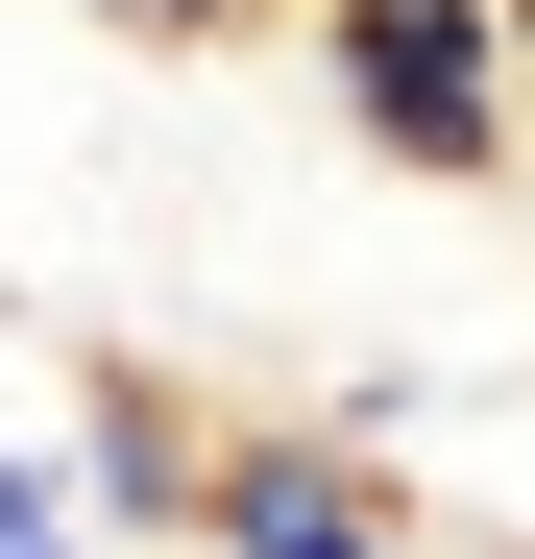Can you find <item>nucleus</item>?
<instances>
[{"instance_id":"1","label":"nucleus","mask_w":535,"mask_h":559,"mask_svg":"<svg viewBox=\"0 0 535 559\" xmlns=\"http://www.w3.org/2000/svg\"><path fill=\"white\" fill-rule=\"evenodd\" d=\"M317 98L366 170H414V195H511L535 146V73H511V0H293Z\"/></svg>"},{"instance_id":"2","label":"nucleus","mask_w":535,"mask_h":559,"mask_svg":"<svg viewBox=\"0 0 535 559\" xmlns=\"http://www.w3.org/2000/svg\"><path fill=\"white\" fill-rule=\"evenodd\" d=\"M195 559H438V511L341 414H195Z\"/></svg>"},{"instance_id":"3","label":"nucleus","mask_w":535,"mask_h":559,"mask_svg":"<svg viewBox=\"0 0 535 559\" xmlns=\"http://www.w3.org/2000/svg\"><path fill=\"white\" fill-rule=\"evenodd\" d=\"M73 25H98V49H268L293 0H73Z\"/></svg>"},{"instance_id":"4","label":"nucleus","mask_w":535,"mask_h":559,"mask_svg":"<svg viewBox=\"0 0 535 559\" xmlns=\"http://www.w3.org/2000/svg\"><path fill=\"white\" fill-rule=\"evenodd\" d=\"M511 73H535V0H511Z\"/></svg>"}]
</instances>
